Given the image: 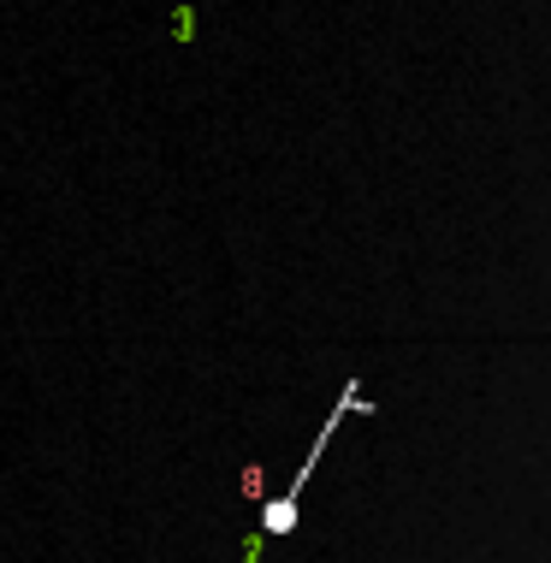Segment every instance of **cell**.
<instances>
[{
    "instance_id": "6da1fadb",
    "label": "cell",
    "mask_w": 551,
    "mask_h": 563,
    "mask_svg": "<svg viewBox=\"0 0 551 563\" xmlns=\"http://www.w3.org/2000/svg\"><path fill=\"white\" fill-rule=\"evenodd\" d=\"M367 409H374V404H362V386H356V379H344V391H339V404H332V416H327V428H320L315 451H302V463H297V475H290V486L262 510V534H267V540H285L290 528H297V516H302V486H309V475L320 468V451L332 445V433H339L344 416H367Z\"/></svg>"
}]
</instances>
